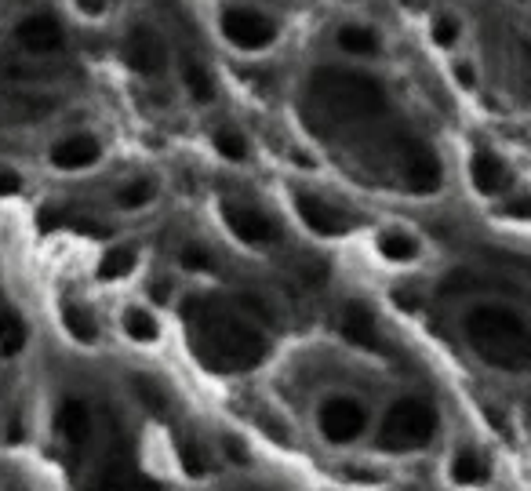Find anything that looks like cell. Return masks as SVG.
<instances>
[{"label":"cell","instance_id":"4fadbf2b","mask_svg":"<svg viewBox=\"0 0 531 491\" xmlns=\"http://www.w3.org/2000/svg\"><path fill=\"white\" fill-rule=\"evenodd\" d=\"M451 481L459 484V488H481V484L491 481V462L484 459V451L477 448H462L451 455Z\"/></svg>","mask_w":531,"mask_h":491},{"label":"cell","instance_id":"f1b7e54d","mask_svg":"<svg viewBox=\"0 0 531 491\" xmlns=\"http://www.w3.org/2000/svg\"><path fill=\"white\" fill-rule=\"evenodd\" d=\"M455 77H459L462 88H473V81H477V70H473L470 62H459V66H455Z\"/></svg>","mask_w":531,"mask_h":491},{"label":"cell","instance_id":"6da1fadb","mask_svg":"<svg viewBox=\"0 0 531 491\" xmlns=\"http://www.w3.org/2000/svg\"><path fill=\"white\" fill-rule=\"evenodd\" d=\"M182 321L190 328L193 353L208 371H219V375L251 371L270 353V342L262 335L266 310L259 299L222 302L211 295H186Z\"/></svg>","mask_w":531,"mask_h":491},{"label":"cell","instance_id":"8fae6325","mask_svg":"<svg viewBox=\"0 0 531 491\" xmlns=\"http://www.w3.org/2000/svg\"><path fill=\"white\" fill-rule=\"evenodd\" d=\"M55 430L66 444H88L91 430H95V419H91V408L81 401V397H66L55 411Z\"/></svg>","mask_w":531,"mask_h":491},{"label":"cell","instance_id":"7a4b0ae2","mask_svg":"<svg viewBox=\"0 0 531 491\" xmlns=\"http://www.w3.org/2000/svg\"><path fill=\"white\" fill-rule=\"evenodd\" d=\"M462 331L473 353L484 364L510 375H521L531 361V335L528 321L521 310L502 306V302H477L466 317H462Z\"/></svg>","mask_w":531,"mask_h":491},{"label":"cell","instance_id":"d4e9b609","mask_svg":"<svg viewBox=\"0 0 531 491\" xmlns=\"http://www.w3.org/2000/svg\"><path fill=\"white\" fill-rule=\"evenodd\" d=\"M179 459H182V470L190 473V477H204V473L211 470L208 455H204V451L197 448V444H193V441H186V444H182Z\"/></svg>","mask_w":531,"mask_h":491},{"label":"cell","instance_id":"3957f363","mask_svg":"<svg viewBox=\"0 0 531 491\" xmlns=\"http://www.w3.org/2000/svg\"><path fill=\"white\" fill-rule=\"evenodd\" d=\"M437 426H441V415L430 401L422 397H401L386 415H382L379 426V444L393 455H404V451H419L437 437Z\"/></svg>","mask_w":531,"mask_h":491},{"label":"cell","instance_id":"30bf717a","mask_svg":"<svg viewBox=\"0 0 531 491\" xmlns=\"http://www.w3.org/2000/svg\"><path fill=\"white\" fill-rule=\"evenodd\" d=\"M62 26L55 15H26V19L19 22V44L26 51H33V55H55V51L62 48Z\"/></svg>","mask_w":531,"mask_h":491},{"label":"cell","instance_id":"7c38bea8","mask_svg":"<svg viewBox=\"0 0 531 491\" xmlns=\"http://www.w3.org/2000/svg\"><path fill=\"white\" fill-rule=\"evenodd\" d=\"M470 182L473 190L484 193V197H499L506 186H510V168L488 150H477L470 157Z\"/></svg>","mask_w":531,"mask_h":491},{"label":"cell","instance_id":"2e32d148","mask_svg":"<svg viewBox=\"0 0 531 491\" xmlns=\"http://www.w3.org/2000/svg\"><path fill=\"white\" fill-rule=\"evenodd\" d=\"M342 335L350 342H357V346H375V317H371L364 306H346V313H342Z\"/></svg>","mask_w":531,"mask_h":491},{"label":"cell","instance_id":"52a82bcc","mask_svg":"<svg viewBox=\"0 0 531 491\" xmlns=\"http://www.w3.org/2000/svg\"><path fill=\"white\" fill-rule=\"evenodd\" d=\"M124 62L128 70L142 73V77H161L164 66H168V51H164V41L150 26H135V30L124 37Z\"/></svg>","mask_w":531,"mask_h":491},{"label":"cell","instance_id":"603a6c76","mask_svg":"<svg viewBox=\"0 0 531 491\" xmlns=\"http://www.w3.org/2000/svg\"><path fill=\"white\" fill-rule=\"evenodd\" d=\"M182 81H186V91H190L197 102H211V95H215V88H211V77L204 73V66H197V62H186Z\"/></svg>","mask_w":531,"mask_h":491},{"label":"cell","instance_id":"d6a6232c","mask_svg":"<svg viewBox=\"0 0 531 491\" xmlns=\"http://www.w3.org/2000/svg\"><path fill=\"white\" fill-rule=\"evenodd\" d=\"M404 4H408V8H411V4H422V0H404Z\"/></svg>","mask_w":531,"mask_h":491},{"label":"cell","instance_id":"ffe728a7","mask_svg":"<svg viewBox=\"0 0 531 491\" xmlns=\"http://www.w3.org/2000/svg\"><path fill=\"white\" fill-rule=\"evenodd\" d=\"M135 270V248H110L99 262V281H124Z\"/></svg>","mask_w":531,"mask_h":491},{"label":"cell","instance_id":"8992f818","mask_svg":"<svg viewBox=\"0 0 531 491\" xmlns=\"http://www.w3.org/2000/svg\"><path fill=\"white\" fill-rule=\"evenodd\" d=\"M222 219L230 226V233L241 244H251V248H266V244L281 241V230L270 215H262L259 208H248V204H222Z\"/></svg>","mask_w":531,"mask_h":491},{"label":"cell","instance_id":"44dd1931","mask_svg":"<svg viewBox=\"0 0 531 491\" xmlns=\"http://www.w3.org/2000/svg\"><path fill=\"white\" fill-rule=\"evenodd\" d=\"M153 197H157V182L135 179V182H128V186H121L117 204H121L124 211H139V208H146V204H153Z\"/></svg>","mask_w":531,"mask_h":491},{"label":"cell","instance_id":"cb8c5ba5","mask_svg":"<svg viewBox=\"0 0 531 491\" xmlns=\"http://www.w3.org/2000/svg\"><path fill=\"white\" fill-rule=\"evenodd\" d=\"M215 150H219L226 161H244V157H248V142H244L241 131L222 128V131H215Z\"/></svg>","mask_w":531,"mask_h":491},{"label":"cell","instance_id":"5b68a950","mask_svg":"<svg viewBox=\"0 0 531 491\" xmlns=\"http://www.w3.org/2000/svg\"><path fill=\"white\" fill-rule=\"evenodd\" d=\"M222 37L241 51H262L277 41V22L259 8H230L222 15Z\"/></svg>","mask_w":531,"mask_h":491},{"label":"cell","instance_id":"4dcf8cb0","mask_svg":"<svg viewBox=\"0 0 531 491\" xmlns=\"http://www.w3.org/2000/svg\"><path fill=\"white\" fill-rule=\"evenodd\" d=\"M226 451H230V459H233V462H241V466L248 462V451H244V444H237L233 437H226Z\"/></svg>","mask_w":531,"mask_h":491},{"label":"cell","instance_id":"ac0fdd59","mask_svg":"<svg viewBox=\"0 0 531 491\" xmlns=\"http://www.w3.org/2000/svg\"><path fill=\"white\" fill-rule=\"evenodd\" d=\"M379 255L390 262H411L419 259V241L404 230H386L379 233Z\"/></svg>","mask_w":531,"mask_h":491},{"label":"cell","instance_id":"7402d4cb","mask_svg":"<svg viewBox=\"0 0 531 491\" xmlns=\"http://www.w3.org/2000/svg\"><path fill=\"white\" fill-rule=\"evenodd\" d=\"M26 346V324L15 317L11 310L0 313V353L11 357V353H19Z\"/></svg>","mask_w":531,"mask_h":491},{"label":"cell","instance_id":"1f68e13d","mask_svg":"<svg viewBox=\"0 0 531 491\" xmlns=\"http://www.w3.org/2000/svg\"><path fill=\"white\" fill-rule=\"evenodd\" d=\"M393 299L401 302L404 310H415V306H419V295H408V291H397V295H393Z\"/></svg>","mask_w":531,"mask_h":491},{"label":"cell","instance_id":"83f0119b","mask_svg":"<svg viewBox=\"0 0 531 491\" xmlns=\"http://www.w3.org/2000/svg\"><path fill=\"white\" fill-rule=\"evenodd\" d=\"M22 190V179L11 168H0V197H11V193Z\"/></svg>","mask_w":531,"mask_h":491},{"label":"cell","instance_id":"277c9868","mask_svg":"<svg viewBox=\"0 0 531 491\" xmlns=\"http://www.w3.org/2000/svg\"><path fill=\"white\" fill-rule=\"evenodd\" d=\"M368 404L350 397V393H335V397H324L321 408H317V433H321L328 444H357L368 433Z\"/></svg>","mask_w":531,"mask_h":491},{"label":"cell","instance_id":"f546056e","mask_svg":"<svg viewBox=\"0 0 531 491\" xmlns=\"http://www.w3.org/2000/svg\"><path fill=\"white\" fill-rule=\"evenodd\" d=\"M77 8H81V15L95 19V15H102V11H106V0H77Z\"/></svg>","mask_w":531,"mask_h":491},{"label":"cell","instance_id":"9c48e42d","mask_svg":"<svg viewBox=\"0 0 531 491\" xmlns=\"http://www.w3.org/2000/svg\"><path fill=\"white\" fill-rule=\"evenodd\" d=\"M295 211H299V219L306 222L313 233H321V237H339V233L350 230V219H346L339 208H331L328 201L313 197V193H295Z\"/></svg>","mask_w":531,"mask_h":491},{"label":"cell","instance_id":"d6986e66","mask_svg":"<svg viewBox=\"0 0 531 491\" xmlns=\"http://www.w3.org/2000/svg\"><path fill=\"white\" fill-rule=\"evenodd\" d=\"M339 48L350 51V55H375L379 51V33L368 30V26H342Z\"/></svg>","mask_w":531,"mask_h":491},{"label":"cell","instance_id":"9a60e30c","mask_svg":"<svg viewBox=\"0 0 531 491\" xmlns=\"http://www.w3.org/2000/svg\"><path fill=\"white\" fill-rule=\"evenodd\" d=\"M59 317H62V328L70 331V335L81 342V346H95V342H99V321H95V313H88L84 306H77V302H66Z\"/></svg>","mask_w":531,"mask_h":491},{"label":"cell","instance_id":"484cf974","mask_svg":"<svg viewBox=\"0 0 531 491\" xmlns=\"http://www.w3.org/2000/svg\"><path fill=\"white\" fill-rule=\"evenodd\" d=\"M455 41H459V19L455 15H437L433 19V44L437 48H451Z\"/></svg>","mask_w":531,"mask_h":491},{"label":"cell","instance_id":"e0dca14e","mask_svg":"<svg viewBox=\"0 0 531 491\" xmlns=\"http://www.w3.org/2000/svg\"><path fill=\"white\" fill-rule=\"evenodd\" d=\"M95 491H161L153 481H146L142 473L124 470V466H110V470L99 473Z\"/></svg>","mask_w":531,"mask_h":491},{"label":"cell","instance_id":"4316f807","mask_svg":"<svg viewBox=\"0 0 531 491\" xmlns=\"http://www.w3.org/2000/svg\"><path fill=\"white\" fill-rule=\"evenodd\" d=\"M182 266H190V270H211V255H204L201 248H186L182 251Z\"/></svg>","mask_w":531,"mask_h":491},{"label":"cell","instance_id":"5bb4252c","mask_svg":"<svg viewBox=\"0 0 531 491\" xmlns=\"http://www.w3.org/2000/svg\"><path fill=\"white\" fill-rule=\"evenodd\" d=\"M121 328L131 342H142V346H150V342L161 339V324H157V317H153L146 306H128V310L121 313Z\"/></svg>","mask_w":531,"mask_h":491},{"label":"cell","instance_id":"ba28073f","mask_svg":"<svg viewBox=\"0 0 531 491\" xmlns=\"http://www.w3.org/2000/svg\"><path fill=\"white\" fill-rule=\"evenodd\" d=\"M51 168L59 171H84L91 168V164L102 157V146L95 135H88V131H77V135H66V139H59L55 146H51Z\"/></svg>","mask_w":531,"mask_h":491}]
</instances>
